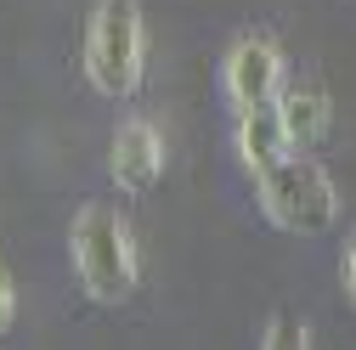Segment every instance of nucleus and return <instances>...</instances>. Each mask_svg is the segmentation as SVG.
<instances>
[{
	"label": "nucleus",
	"mask_w": 356,
	"mask_h": 350,
	"mask_svg": "<svg viewBox=\"0 0 356 350\" xmlns=\"http://www.w3.org/2000/svg\"><path fill=\"white\" fill-rule=\"evenodd\" d=\"M345 294H350V305H356V238L345 243Z\"/></svg>",
	"instance_id": "obj_10"
},
{
	"label": "nucleus",
	"mask_w": 356,
	"mask_h": 350,
	"mask_svg": "<svg viewBox=\"0 0 356 350\" xmlns=\"http://www.w3.org/2000/svg\"><path fill=\"white\" fill-rule=\"evenodd\" d=\"M108 169L124 192H147L159 175H164V136L147 124V119H124L113 130V153H108Z\"/></svg>",
	"instance_id": "obj_5"
},
{
	"label": "nucleus",
	"mask_w": 356,
	"mask_h": 350,
	"mask_svg": "<svg viewBox=\"0 0 356 350\" xmlns=\"http://www.w3.org/2000/svg\"><path fill=\"white\" fill-rule=\"evenodd\" d=\"M254 187H260V209H266V221L294 232V238H317L334 226V215H339V192L328 181V169L317 158H294L283 153L277 164H266L254 175Z\"/></svg>",
	"instance_id": "obj_2"
},
{
	"label": "nucleus",
	"mask_w": 356,
	"mask_h": 350,
	"mask_svg": "<svg viewBox=\"0 0 356 350\" xmlns=\"http://www.w3.org/2000/svg\"><path fill=\"white\" fill-rule=\"evenodd\" d=\"M232 147L238 158L260 175L266 164H277L283 153H294L289 142V124H283V108L277 102H260V108H238V130H232Z\"/></svg>",
	"instance_id": "obj_6"
},
{
	"label": "nucleus",
	"mask_w": 356,
	"mask_h": 350,
	"mask_svg": "<svg viewBox=\"0 0 356 350\" xmlns=\"http://www.w3.org/2000/svg\"><path fill=\"white\" fill-rule=\"evenodd\" d=\"M147 68V28L136 0H102L85 28V74L102 97H130Z\"/></svg>",
	"instance_id": "obj_3"
},
{
	"label": "nucleus",
	"mask_w": 356,
	"mask_h": 350,
	"mask_svg": "<svg viewBox=\"0 0 356 350\" xmlns=\"http://www.w3.org/2000/svg\"><path fill=\"white\" fill-rule=\"evenodd\" d=\"M74 266H79V283L91 299L102 305H119L136 288V232L119 209L108 203H85L79 221H74Z\"/></svg>",
	"instance_id": "obj_1"
},
{
	"label": "nucleus",
	"mask_w": 356,
	"mask_h": 350,
	"mask_svg": "<svg viewBox=\"0 0 356 350\" xmlns=\"http://www.w3.org/2000/svg\"><path fill=\"white\" fill-rule=\"evenodd\" d=\"M220 85H227L232 108L277 102V91H283V51H277V40H266V34L238 40V46L227 51V62H220Z\"/></svg>",
	"instance_id": "obj_4"
},
{
	"label": "nucleus",
	"mask_w": 356,
	"mask_h": 350,
	"mask_svg": "<svg viewBox=\"0 0 356 350\" xmlns=\"http://www.w3.org/2000/svg\"><path fill=\"white\" fill-rule=\"evenodd\" d=\"M260 344H266V350H294V344H311V328L294 322V317H272L266 333H260Z\"/></svg>",
	"instance_id": "obj_8"
},
{
	"label": "nucleus",
	"mask_w": 356,
	"mask_h": 350,
	"mask_svg": "<svg viewBox=\"0 0 356 350\" xmlns=\"http://www.w3.org/2000/svg\"><path fill=\"white\" fill-rule=\"evenodd\" d=\"M6 328H12V277L0 272V333H6Z\"/></svg>",
	"instance_id": "obj_9"
},
{
	"label": "nucleus",
	"mask_w": 356,
	"mask_h": 350,
	"mask_svg": "<svg viewBox=\"0 0 356 350\" xmlns=\"http://www.w3.org/2000/svg\"><path fill=\"white\" fill-rule=\"evenodd\" d=\"M277 108H283V124H289V142L300 153L317 147L328 136V124H334V108H328L323 85H289V91H277Z\"/></svg>",
	"instance_id": "obj_7"
}]
</instances>
